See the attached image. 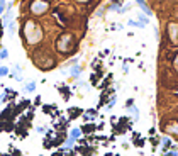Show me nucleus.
I'll return each instance as SVG.
<instances>
[{
  "label": "nucleus",
  "instance_id": "obj_1",
  "mask_svg": "<svg viewBox=\"0 0 178 156\" xmlns=\"http://www.w3.org/2000/svg\"><path fill=\"white\" fill-rule=\"evenodd\" d=\"M24 37H26V43L34 46L43 41V27L39 26L38 22H34V20H27L26 24H24V31H22Z\"/></svg>",
  "mask_w": 178,
  "mask_h": 156
},
{
  "label": "nucleus",
  "instance_id": "obj_2",
  "mask_svg": "<svg viewBox=\"0 0 178 156\" xmlns=\"http://www.w3.org/2000/svg\"><path fill=\"white\" fill-rule=\"evenodd\" d=\"M49 9V3L46 2V0H34V2L31 3V12L34 15H43L46 14Z\"/></svg>",
  "mask_w": 178,
  "mask_h": 156
},
{
  "label": "nucleus",
  "instance_id": "obj_3",
  "mask_svg": "<svg viewBox=\"0 0 178 156\" xmlns=\"http://www.w3.org/2000/svg\"><path fill=\"white\" fill-rule=\"evenodd\" d=\"M71 41H73V37L70 36V34H65V36H61L60 37V41H58V51L60 53H66L68 51V48H70V44H71Z\"/></svg>",
  "mask_w": 178,
  "mask_h": 156
},
{
  "label": "nucleus",
  "instance_id": "obj_4",
  "mask_svg": "<svg viewBox=\"0 0 178 156\" xmlns=\"http://www.w3.org/2000/svg\"><path fill=\"white\" fill-rule=\"evenodd\" d=\"M12 20H14V10L12 9H7V12L5 14H3V17H2V22H3V26H9V24L12 22Z\"/></svg>",
  "mask_w": 178,
  "mask_h": 156
},
{
  "label": "nucleus",
  "instance_id": "obj_5",
  "mask_svg": "<svg viewBox=\"0 0 178 156\" xmlns=\"http://www.w3.org/2000/svg\"><path fill=\"white\" fill-rule=\"evenodd\" d=\"M81 71H83V68H81L80 65H73L71 70H70V75H71L73 78H76V77H80V75H81Z\"/></svg>",
  "mask_w": 178,
  "mask_h": 156
},
{
  "label": "nucleus",
  "instance_id": "obj_6",
  "mask_svg": "<svg viewBox=\"0 0 178 156\" xmlns=\"http://www.w3.org/2000/svg\"><path fill=\"white\" fill-rule=\"evenodd\" d=\"M166 132L178 136V122H171V124H168V126H166Z\"/></svg>",
  "mask_w": 178,
  "mask_h": 156
},
{
  "label": "nucleus",
  "instance_id": "obj_7",
  "mask_svg": "<svg viewBox=\"0 0 178 156\" xmlns=\"http://www.w3.org/2000/svg\"><path fill=\"white\" fill-rule=\"evenodd\" d=\"M70 137L75 139V141H76V139H80L81 137V129L80 127H73L71 131H70Z\"/></svg>",
  "mask_w": 178,
  "mask_h": 156
},
{
  "label": "nucleus",
  "instance_id": "obj_8",
  "mask_svg": "<svg viewBox=\"0 0 178 156\" xmlns=\"http://www.w3.org/2000/svg\"><path fill=\"white\" fill-rule=\"evenodd\" d=\"M171 146V139H170L168 136H163L161 137V149L163 151H166V148Z\"/></svg>",
  "mask_w": 178,
  "mask_h": 156
},
{
  "label": "nucleus",
  "instance_id": "obj_9",
  "mask_svg": "<svg viewBox=\"0 0 178 156\" xmlns=\"http://www.w3.org/2000/svg\"><path fill=\"white\" fill-rule=\"evenodd\" d=\"M129 109V112H131V116H132V121H138L139 119V110H138V107L136 105H131V107H127Z\"/></svg>",
  "mask_w": 178,
  "mask_h": 156
},
{
  "label": "nucleus",
  "instance_id": "obj_10",
  "mask_svg": "<svg viewBox=\"0 0 178 156\" xmlns=\"http://www.w3.org/2000/svg\"><path fill=\"white\" fill-rule=\"evenodd\" d=\"M136 3L143 7V12H144L146 15H151V10H149V7L146 5V2H144V0H136Z\"/></svg>",
  "mask_w": 178,
  "mask_h": 156
},
{
  "label": "nucleus",
  "instance_id": "obj_11",
  "mask_svg": "<svg viewBox=\"0 0 178 156\" xmlns=\"http://www.w3.org/2000/svg\"><path fill=\"white\" fill-rule=\"evenodd\" d=\"M36 90V83L34 82H29L24 85V92H34Z\"/></svg>",
  "mask_w": 178,
  "mask_h": 156
},
{
  "label": "nucleus",
  "instance_id": "obj_12",
  "mask_svg": "<svg viewBox=\"0 0 178 156\" xmlns=\"http://www.w3.org/2000/svg\"><path fill=\"white\" fill-rule=\"evenodd\" d=\"M73 144H75V139H71V137H68L65 141V144H63V149H70V148H71Z\"/></svg>",
  "mask_w": 178,
  "mask_h": 156
},
{
  "label": "nucleus",
  "instance_id": "obj_13",
  "mask_svg": "<svg viewBox=\"0 0 178 156\" xmlns=\"http://www.w3.org/2000/svg\"><path fill=\"white\" fill-rule=\"evenodd\" d=\"M127 24H129V26H134V27H141V29H143V27H146V24L139 22V20H129Z\"/></svg>",
  "mask_w": 178,
  "mask_h": 156
},
{
  "label": "nucleus",
  "instance_id": "obj_14",
  "mask_svg": "<svg viewBox=\"0 0 178 156\" xmlns=\"http://www.w3.org/2000/svg\"><path fill=\"white\" fill-rule=\"evenodd\" d=\"M95 119V110H88L85 114V121H93Z\"/></svg>",
  "mask_w": 178,
  "mask_h": 156
},
{
  "label": "nucleus",
  "instance_id": "obj_15",
  "mask_svg": "<svg viewBox=\"0 0 178 156\" xmlns=\"http://www.w3.org/2000/svg\"><path fill=\"white\" fill-rule=\"evenodd\" d=\"M7 58H9V51H7L5 48L0 49V60H7Z\"/></svg>",
  "mask_w": 178,
  "mask_h": 156
},
{
  "label": "nucleus",
  "instance_id": "obj_16",
  "mask_svg": "<svg viewBox=\"0 0 178 156\" xmlns=\"http://www.w3.org/2000/svg\"><path fill=\"white\" fill-rule=\"evenodd\" d=\"M9 75V68L7 66H0V77H7Z\"/></svg>",
  "mask_w": 178,
  "mask_h": 156
},
{
  "label": "nucleus",
  "instance_id": "obj_17",
  "mask_svg": "<svg viewBox=\"0 0 178 156\" xmlns=\"http://www.w3.org/2000/svg\"><path fill=\"white\" fill-rule=\"evenodd\" d=\"M7 31H9L10 34H14V32H15V22H14V20H12L9 26H7Z\"/></svg>",
  "mask_w": 178,
  "mask_h": 156
},
{
  "label": "nucleus",
  "instance_id": "obj_18",
  "mask_svg": "<svg viewBox=\"0 0 178 156\" xmlns=\"http://www.w3.org/2000/svg\"><path fill=\"white\" fill-rule=\"evenodd\" d=\"M5 9H7V2L5 0H0V14H3Z\"/></svg>",
  "mask_w": 178,
  "mask_h": 156
},
{
  "label": "nucleus",
  "instance_id": "obj_19",
  "mask_svg": "<svg viewBox=\"0 0 178 156\" xmlns=\"http://www.w3.org/2000/svg\"><path fill=\"white\" fill-rule=\"evenodd\" d=\"M115 102H117V99H115V97H114V99H112V100H110V102H109V105H107V110H110V109H112L114 105H115Z\"/></svg>",
  "mask_w": 178,
  "mask_h": 156
},
{
  "label": "nucleus",
  "instance_id": "obj_20",
  "mask_svg": "<svg viewBox=\"0 0 178 156\" xmlns=\"http://www.w3.org/2000/svg\"><path fill=\"white\" fill-rule=\"evenodd\" d=\"M36 131H38L39 134H44V131H46V129H44L43 126H38V127H36Z\"/></svg>",
  "mask_w": 178,
  "mask_h": 156
},
{
  "label": "nucleus",
  "instance_id": "obj_21",
  "mask_svg": "<svg viewBox=\"0 0 178 156\" xmlns=\"http://www.w3.org/2000/svg\"><path fill=\"white\" fill-rule=\"evenodd\" d=\"M165 156H178V153L173 149V151H170V153H165Z\"/></svg>",
  "mask_w": 178,
  "mask_h": 156
},
{
  "label": "nucleus",
  "instance_id": "obj_22",
  "mask_svg": "<svg viewBox=\"0 0 178 156\" xmlns=\"http://www.w3.org/2000/svg\"><path fill=\"white\" fill-rule=\"evenodd\" d=\"M3 100H5V94H2V95H0V105H2Z\"/></svg>",
  "mask_w": 178,
  "mask_h": 156
},
{
  "label": "nucleus",
  "instance_id": "obj_23",
  "mask_svg": "<svg viewBox=\"0 0 178 156\" xmlns=\"http://www.w3.org/2000/svg\"><path fill=\"white\" fill-rule=\"evenodd\" d=\"M76 2H80V3H85V2H90V0H76Z\"/></svg>",
  "mask_w": 178,
  "mask_h": 156
}]
</instances>
